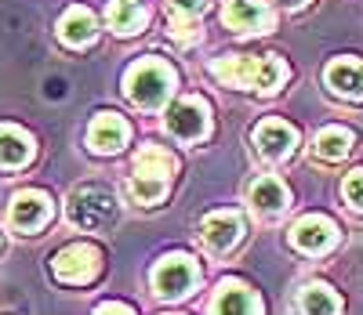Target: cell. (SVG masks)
Returning <instances> with one entry per match:
<instances>
[{
    "instance_id": "cell-24",
    "label": "cell",
    "mask_w": 363,
    "mask_h": 315,
    "mask_svg": "<svg viewBox=\"0 0 363 315\" xmlns=\"http://www.w3.org/2000/svg\"><path fill=\"white\" fill-rule=\"evenodd\" d=\"M207 4H211V0H167L171 18H189V22H193L196 15H203Z\"/></svg>"
},
{
    "instance_id": "cell-19",
    "label": "cell",
    "mask_w": 363,
    "mask_h": 315,
    "mask_svg": "<svg viewBox=\"0 0 363 315\" xmlns=\"http://www.w3.org/2000/svg\"><path fill=\"white\" fill-rule=\"evenodd\" d=\"M106 18H109V29H113V33L131 37V33H138V29L149 22V11L138 4V0H113L109 11H106Z\"/></svg>"
},
{
    "instance_id": "cell-4",
    "label": "cell",
    "mask_w": 363,
    "mask_h": 315,
    "mask_svg": "<svg viewBox=\"0 0 363 315\" xmlns=\"http://www.w3.org/2000/svg\"><path fill=\"white\" fill-rule=\"evenodd\" d=\"M196 279H200V268L189 254H167L153 268V290H157V297L174 301V297H186L196 287Z\"/></svg>"
},
{
    "instance_id": "cell-3",
    "label": "cell",
    "mask_w": 363,
    "mask_h": 315,
    "mask_svg": "<svg viewBox=\"0 0 363 315\" xmlns=\"http://www.w3.org/2000/svg\"><path fill=\"white\" fill-rule=\"evenodd\" d=\"M66 217H69V225H77L84 232H99V229L113 225L116 196L106 185H80L66 203Z\"/></svg>"
},
{
    "instance_id": "cell-9",
    "label": "cell",
    "mask_w": 363,
    "mask_h": 315,
    "mask_svg": "<svg viewBox=\"0 0 363 315\" xmlns=\"http://www.w3.org/2000/svg\"><path fill=\"white\" fill-rule=\"evenodd\" d=\"M291 243L306 254H327L338 243V225L323 214H306L301 222L291 229Z\"/></svg>"
},
{
    "instance_id": "cell-10",
    "label": "cell",
    "mask_w": 363,
    "mask_h": 315,
    "mask_svg": "<svg viewBox=\"0 0 363 315\" xmlns=\"http://www.w3.org/2000/svg\"><path fill=\"white\" fill-rule=\"evenodd\" d=\"M131 142V127H128V120L124 116H116V113H99L95 120H91V127H87V145L102 152V156H113L120 152Z\"/></svg>"
},
{
    "instance_id": "cell-11",
    "label": "cell",
    "mask_w": 363,
    "mask_h": 315,
    "mask_svg": "<svg viewBox=\"0 0 363 315\" xmlns=\"http://www.w3.org/2000/svg\"><path fill=\"white\" fill-rule=\"evenodd\" d=\"M222 22L236 33H269L272 29V11L262 0H225Z\"/></svg>"
},
{
    "instance_id": "cell-23",
    "label": "cell",
    "mask_w": 363,
    "mask_h": 315,
    "mask_svg": "<svg viewBox=\"0 0 363 315\" xmlns=\"http://www.w3.org/2000/svg\"><path fill=\"white\" fill-rule=\"evenodd\" d=\"M342 196H345V203H349L352 210L363 214V167L352 171V174H345V181H342Z\"/></svg>"
},
{
    "instance_id": "cell-18",
    "label": "cell",
    "mask_w": 363,
    "mask_h": 315,
    "mask_svg": "<svg viewBox=\"0 0 363 315\" xmlns=\"http://www.w3.org/2000/svg\"><path fill=\"white\" fill-rule=\"evenodd\" d=\"M287 185L280 178H272V174H262L255 185H251V203L258 214H280L287 207Z\"/></svg>"
},
{
    "instance_id": "cell-13",
    "label": "cell",
    "mask_w": 363,
    "mask_h": 315,
    "mask_svg": "<svg viewBox=\"0 0 363 315\" xmlns=\"http://www.w3.org/2000/svg\"><path fill=\"white\" fill-rule=\"evenodd\" d=\"M200 236L211 250H229L240 243V236H244V217H240L236 210H215V214H207L203 217V225H200Z\"/></svg>"
},
{
    "instance_id": "cell-14",
    "label": "cell",
    "mask_w": 363,
    "mask_h": 315,
    "mask_svg": "<svg viewBox=\"0 0 363 315\" xmlns=\"http://www.w3.org/2000/svg\"><path fill=\"white\" fill-rule=\"evenodd\" d=\"M211 315H262V301L244 282H222L211 301Z\"/></svg>"
},
{
    "instance_id": "cell-22",
    "label": "cell",
    "mask_w": 363,
    "mask_h": 315,
    "mask_svg": "<svg viewBox=\"0 0 363 315\" xmlns=\"http://www.w3.org/2000/svg\"><path fill=\"white\" fill-rule=\"evenodd\" d=\"M167 188H171V181H167V178H153V174H131V181H128L131 200L142 203V207L160 203V200L167 196Z\"/></svg>"
},
{
    "instance_id": "cell-20",
    "label": "cell",
    "mask_w": 363,
    "mask_h": 315,
    "mask_svg": "<svg viewBox=\"0 0 363 315\" xmlns=\"http://www.w3.org/2000/svg\"><path fill=\"white\" fill-rule=\"evenodd\" d=\"M135 174H153V178H174L178 174V156L160 149V145H145L135 156Z\"/></svg>"
},
{
    "instance_id": "cell-1",
    "label": "cell",
    "mask_w": 363,
    "mask_h": 315,
    "mask_svg": "<svg viewBox=\"0 0 363 315\" xmlns=\"http://www.w3.org/2000/svg\"><path fill=\"white\" fill-rule=\"evenodd\" d=\"M211 73H215V80H222L225 87L272 94L287 80L291 69L280 55H222V58H215Z\"/></svg>"
},
{
    "instance_id": "cell-8",
    "label": "cell",
    "mask_w": 363,
    "mask_h": 315,
    "mask_svg": "<svg viewBox=\"0 0 363 315\" xmlns=\"http://www.w3.org/2000/svg\"><path fill=\"white\" fill-rule=\"evenodd\" d=\"M251 142H255L258 156H265V160H287V156L294 152V145H298V131L291 127L287 120L272 116V120H262L258 123Z\"/></svg>"
},
{
    "instance_id": "cell-21",
    "label": "cell",
    "mask_w": 363,
    "mask_h": 315,
    "mask_svg": "<svg viewBox=\"0 0 363 315\" xmlns=\"http://www.w3.org/2000/svg\"><path fill=\"white\" fill-rule=\"evenodd\" d=\"M301 315H338L342 311V301L338 294L323 287V282H309L306 290H301Z\"/></svg>"
},
{
    "instance_id": "cell-6",
    "label": "cell",
    "mask_w": 363,
    "mask_h": 315,
    "mask_svg": "<svg viewBox=\"0 0 363 315\" xmlns=\"http://www.w3.org/2000/svg\"><path fill=\"white\" fill-rule=\"evenodd\" d=\"M51 210H55V203H51L48 193H40V188H22V193H15V200H11L8 222L18 232H40L51 222Z\"/></svg>"
},
{
    "instance_id": "cell-27",
    "label": "cell",
    "mask_w": 363,
    "mask_h": 315,
    "mask_svg": "<svg viewBox=\"0 0 363 315\" xmlns=\"http://www.w3.org/2000/svg\"><path fill=\"white\" fill-rule=\"evenodd\" d=\"M0 315H18V311H0Z\"/></svg>"
},
{
    "instance_id": "cell-7",
    "label": "cell",
    "mask_w": 363,
    "mask_h": 315,
    "mask_svg": "<svg viewBox=\"0 0 363 315\" xmlns=\"http://www.w3.org/2000/svg\"><path fill=\"white\" fill-rule=\"evenodd\" d=\"M167 131L178 142H200L211 131V109L203 98H182L167 109Z\"/></svg>"
},
{
    "instance_id": "cell-15",
    "label": "cell",
    "mask_w": 363,
    "mask_h": 315,
    "mask_svg": "<svg viewBox=\"0 0 363 315\" xmlns=\"http://www.w3.org/2000/svg\"><path fill=\"white\" fill-rule=\"evenodd\" d=\"M33 152H37V145L29 138V131L15 127V123H0V167L18 171L33 160Z\"/></svg>"
},
{
    "instance_id": "cell-2",
    "label": "cell",
    "mask_w": 363,
    "mask_h": 315,
    "mask_svg": "<svg viewBox=\"0 0 363 315\" xmlns=\"http://www.w3.org/2000/svg\"><path fill=\"white\" fill-rule=\"evenodd\" d=\"M174 87H178V76L164 58H142L124 76V91L138 109H160L174 94Z\"/></svg>"
},
{
    "instance_id": "cell-26",
    "label": "cell",
    "mask_w": 363,
    "mask_h": 315,
    "mask_svg": "<svg viewBox=\"0 0 363 315\" xmlns=\"http://www.w3.org/2000/svg\"><path fill=\"white\" fill-rule=\"evenodd\" d=\"M280 4H287V8H301V4H309V0H280Z\"/></svg>"
},
{
    "instance_id": "cell-25",
    "label": "cell",
    "mask_w": 363,
    "mask_h": 315,
    "mask_svg": "<svg viewBox=\"0 0 363 315\" xmlns=\"http://www.w3.org/2000/svg\"><path fill=\"white\" fill-rule=\"evenodd\" d=\"M95 315H135V311H131L128 304H102Z\"/></svg>"
},
{
    "instance_id": "cell-12",
    "label": "cell",
    "mask_w": 363,
    "mask_h": 315,
    "mask_svg": "<svg viewBox=\"0 0 363 315\" xmlns=\"http://www.w3.org/2000/svg\"><path fill=\"white\" fill-rule=\"evenodd\" d=\"M323 84L349 102H363V58L342 55L323 69Z\"/></svg>"
},
{
    "instance_id": "cell-17",
    "label": "cell",
    "mask_w": 363,
    "mask_h": 315,
    "mask_svg": "<svg viewBox=\"0 0 363 315\" xmlns=\"http://www.w3.org/2000/svg\"><path fill=\"white\" fill-rule=\"evenodd\" d=\"M356 145V134L349 127H323L313 142V152H316V160H327V164H338L345 160V156L352 152Z\"/></svg>"
},
{
    "instance_id": "cell-16",
    "label": "cell",
    "mask_w": 363,
    "mask_h": 315,
    "mask_svg": "<svg viewBox=\"0 0 363 315\" xmlns=\"http://www.w3.org/2000/svg\"><path fill=\"white\" fill-rule=\"evenodd\" d=\"M95 33H99L95 15H91L87 8H80V4L58 18V40L69 44V47H87L91 40H95Z\"/></svg>"
},
{
    "instance_id": "cell-5",
    "label": "cell",
    "mask_w": 363,
    "mask_h": 315,
    "mask_svg": "<svg viewBox=\"0 0 363 315\" xmlns=\"http://www.w3.org/2000/svg\"><path fill=\"white\" fill-rule=\"evenodd\" d=\"M51 272L62 282H73V287L91 282L102 272V250L91 246V243H73V246L58 250V254L51 258Z\"/></svg>"
}]
</instances>
